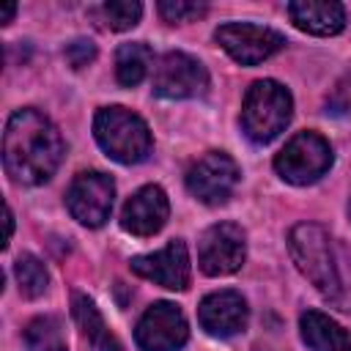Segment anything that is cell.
Returning a JSON list of instances; mask_svg holds the SVG:
<instances>
[{"mask_svg":"<svg viewBox=\"0 0 351 351\" xmlns=\"http://www.w3.org/2000/svg\"><path fill=\"white\" fill-rule=\"evenodd\" d=\"M11 230H14V214H11V208L5 206V244H8V239H11Z\"/></svg>","mask_w":351,"mask_h":351,"instance_id":"d4e9b609","label":"cell"},{"mask_svg":"<svg viewBox=\"0 0 351 351\" xmlns=\"http://www.w3.org/2000/svg\"><path fill=\"white\" fill-rule=\"evenodd\" d=\"M332 165L329 143L315 132H299L285 143V148L274 159V170L288 184H313L318 181Z\"/></svg>","mask_w":351,"mask_h":351,"instance_id":"5b68a950","label":"cell"},{"mask_svg":"<svg viewBox=\"0 0 351 351\" xmlns=\"http://www.w3.org/2000/svg\"><path fill=\"white\" fill-rule=\"evenodd\" d=\"M288 14L299 30L313 36H335L346 27V8L329 0H296L288 5Z\"/></svg>","mask_w":351,"mask_h":351,"instance_id":"9a60e30c","label":"cell"},{"mask_svg":"<svg viewBox=\"0 0 351 351\" xmlns=\"http://www.w3.org/2000/svg\"><path fill=\"white\" fill-rule=\"evenodd\" d=\"M132 271L162 285L170 291H184L189 285V252L186 244L173 239L165 250L151 252V255H137L132 258Z\"/></svg>","mask_w":351,"mask_h":351,"instance_id":"7c38bea8","label":"cell"},{"mask_svg":"<svg viewBox=\"0 0 351 351\" xmlns=\"http://www.w3.org/2000/svg\"><path fill=\"white\" fill-rule=\"evenodd\" d=\"M214 38L219 41V47L241 66H255L266 58H271L277 49H282L285 38L263 25H252V22H228L219 25Z\"/></svg>","mask_w":351,"mask_h":351,"instance_id":"8992f818","label":"cell"},{"mask_svg":"<svg viewBox=\"0 0 351 351\" xmlns=\"http://www.w3.org/2000/svg\"><path fill=\"white\" fill-rule=\"evenodd\" d=\"M291 258L296 269L324 293V296H337L340 293V277L335 266V252H332V239L326 236L324 228L313 222H302L291 230L288 236Z\"/></svg>","mask_w":351,"mask_h":351,"instance_id":"277c9868","label":"cell"},{"mask_svg":"<svg viewBox=\"0 0 351 351\" xmlns=\"http://www.w3.org/2000/svg\"><path fill=\"white\" fill-rule=\"evenodd\" d=\"M293 99L288 88L274 80H258L250 85L241 104V126L252 143H271L291 121Z\"/></svg>","mask_w":351,"mask_h":351,"instance_id":"7a4b0ae2","label":"cell"},{"mask_svg":"<svg viewBox=\"0 0 351 351\" xmlns=\"http://www.w3.org/2000/svg\"><path fill=\"white\" fill-rule=\"evenodd\" d=\"M112 197H115L112 178L99 170H85L71 181L66 192V206L77 222L88 228H99L112 211Z\"/></svg>","mask_w":351,"mask_h":351,"instance_id":"52a82bcc","label":"cell"},{"mask_svg":"<svg viewBox=\"0 0 351 351\" xmlns=\"http://www.w3.org/2000/svg\"><path fill=\"white\" fill-rule=\"evenodd\" d=\"M167 214H170V203H167L165 189L156 184H148L126 200L121 225L132 236H154L167 222Z\"/></svg>","mask_w":351,"mask_h":351,"instance_id":"5bb4252c","label":"cell"},{"mask_svg":"<svg viewBox=\"0 0 351 351\" xmlns=\"http://www.w3.org/2000/svg\"><path fill=\"white\" fill-rule=\"evenodd\" d=\"M14 274H16V282H19L22 296H27V299L41 296V293L47 291V285H49V274H47L44 263H41L36 255H30V252H22V255L16 258Z\"/></svg>","mask_w":351,"mask_h":351,"instance_id":"ffe728a7","label":"cell"},{"mask_svg":"<svg viewBox=\"0 0 351 351\" xmlns=\"http://www.w3.org/2000/svg\"><path fill=\"white\" fill-rule=\"evenodd\" d=\"M186 337V318L173 302L151 304L134 329V340L143 351H178Z\"/></svg>","mask_w":351,"mask_h":351,"instance_id":"30bf717a","label":"cell"},{"mask_svg":"<svg viewBox=\"0 0 351 351\" xmlns=\"http://www.w3.org/2000/svg\"><path fill=\"white\" fill-rule=\"evenodd\" d=\"M74 318H77L80 329L85 332L88 343L93 346V351H123L121 343L110 335V329H107L101 313L96 310V304L82 293L74 296Z\"/></svg>","mask_w":351,"mask_h":351,"instance_id":"e0dca14e","label":"cell"},{"mask_svg":"<svg viewBox=\"0 0 351 351\" xmlns=\"http://www.w3.org/2000/svg\"><path fill=\"white\" fill-rule=\"evenodd\" d=\"M208 88V71L200 60H195L186 52H167L156 69L154 90L165 99H192L206 93Z\"/></svg>","mask_w":351,"mask_h":351,"instance_id":"8fae6325","label":"cell"},{"mask_svg":"<svg viewBox=\"0 0 351 351\" xmlns=\"http://www.w3.org/2000/svg\"><path fill=\"white\" fill-rule=\"evenodd\" d=\"M239 184V167L236 162L222 154V151H211L203 159H197L189 173H186V186L189 192L206 203V206H219L230 197V192Z\"/></svg>","mask_w":351,"mask_h":351,"instance_id":"9c48e42d","label":"cell"},{"mask_svg":"<svg viewBox=\"0 0 351 351\" xmlns=\"http://www.w3.org/2000/svg\"><path fill=\"white\" fill-rule=\"evenodd\" d=\"M299 326H302V340L307 343L310 351H351L348 332L318 310H307Z\"/></svg>","mask_w":351,"mask_h":351,"instance_id":"2e32d148","label":"cell"},{"mask_svg":"<svg viewBox=\"0 0 351 351\" xmlns=\"http://www.w3.org/2000/svg\"><path fill=\"white\" fill-rule=\"evenodd\" d=\"M93 134L104 154L121 165L143 162L151 154V132L145 121L126 107H101L93 118Z\"/></svg>","mask_w":351,"mask_h":351,"instance_id":"3957f363","label":"cell"},{"mask_svg":"<svg viewBox=\"0 0 351 351\" xmlns=\"http://www.w3.org/2000/svg\"><path fill=\"white\" fill-rule=\"evenodd\" d=\"M197 318H200V326L211 337H233L247 326L250 310H247V302H244L241 293L217 291V293H208L200 302Z\"/></svg>","mask_w":351,"mask_h":351,"instance_id":"4fadbf2b","label":"cell"},{"mask_svg":"<svg viewBox=\"0 0 351 351\" xmlns=\"http://www.w3.org/2000/svg\"><path fill=\"white\" fill-rule=\"evenodd\" d=\"M348 217H351V203H348Z\"/></svg>","mask_w":351,"mask_h":351,"instance_id":"484cf974","label":"cell"},{"mask_svg":"<svg viewBox=\"0 0 351 351\" xmlns=\"http://www.w3.org/2000/svg\"><path fill=\"white\" fill-rule=\"evenodd\" d=\"M25 346L27 351H66L63 324L52 315L33 318L25 329Z\"/></svg>","mask_w":351,"mask_h":351,"instance_id":"d6986e66","label":"cell"},{"mask_svg":"<svg viewBox=\"0 0 351 351\" xmlns=\"http://www.w3.org/2000/svg\"><path fill=\"white\" fill-rule=\"evenodd\" d=\"M63 159V137L38 110H16L3 134V162L14 181L44 184Z\"/></svg>","mask_w":351,"mask_h":351,"instance_id":"6da1fadb","label":"cell"},{"mask_svg":"<svg viewBox=\"0 0 351 351\" xmlns=\"http://www.w3.org/2000/svg\"><path fill=\"white\" fill-rule=\"evenodd\" d=\"M159 14L165 22H189L206 14V3H186V0H162Z\"/></svg>","mask_w":351,"mask_h":351,"instance_id":"7402d4cb","label":"cell"},{"mask_svg":"<svg viewBox=\"0 0 351 351\" xmlns=\"http://www.w3.org/2000/svg\"><path fill=\"white\" fill-rule=\"evenodd\" d=\"M14 14H16V5H14V3H5V5L0 8V22H3V25H8Z\"/></svg>","mask_w":351,"mask_h":351,"instance_id":"cb8c5ba5","label":"cell"},{"mask_svg":"<svg viewBox=\"0 0 351 351\" xmlns=\"http://www.w3.org/2000/svg\"><path fill=\"white\" fill-rule=\"evenodd\" d=\"M93 58H96V47L88 38H77L66 47V60H69L71 69H85Z\"/></svg>","mask_w":351,"mask_h":351,"instance_id":"603a6c76","label":"cell"},{"mask_svg":"<svg viewBox=\"0 0 351 351\" xmlns=\"http://www.w3.org/2000/svg\"><path fill=\"white\" fill-rule=\"evenodd\" d=\"M151 60H154V52L143 44V41H132V44H121L118 47V55H115V77L121 85L132 88V85H140L151 69Z\"/></svg>","mask_w":351,"mask_h":351,"instance_id":"ac0fdd59","label":"cell"},{"mask_svg":"<svg viewBox=\"0 0 351 351\" xmlns=\"http://www.w3.org/2000/svg\"><path fill=\"white\" fill-rule=\"evenodd\" d=\"M244 255H247L244 230L233 222H217L200 236L197 261L208 277L233 274L244 263Z\"/></svg>","mask_w":351,"mask_h":351,"instance_id":"ba28073f","label":"cell"},{"mask_svg":"<svg viewBox=\"0 0 351 351\" xmlns=\"http://www.w3.org/2000/svg\"><path fill=\"white\" fill-rule=\"evenodd\" d=\"M101 16L110 30H129L140 22L143 5L137 0H110L101 5Z\"/></svg>","mask_w":351,"mask_h":351,"instance_id":"44dd1931","label":"cell"}]
</instances>
